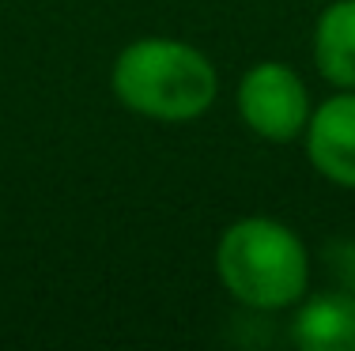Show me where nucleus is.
<instances>
[{
	"instance_id": "nucleus-3",
	"label": "nucleus",
	"mask_w": 355,
	"mask_h": 351,
	"mask_svg": "<svg viewBox=\"0 0 355 351\" xmlns=\"http://www.w3.org/2000/svg\"><path fill=\"white\" fill-rule=\"evenodd\" d=\"M310 91L302 76L284 61H257L239 80V117L253 136L268 144H291L306 132Z\"/></svg>"
},
{
	"instance_id": "nucleus-5",
	"label": "nucleus",
	"mask_w": 355,
	"mask_h": 351,
	"mask_svg": "<svg viewBox=\"0 0 355 351\" xmlns=\"http://www.w3.org/2000/svg\"><path fill=\"white\" fill-rule=\"evenodd\" d=\"M291 340L302 351H355V295L352 291H318L295 303Z\"/></svg>"
},
{
	"instance_id": "nucleus-4",
	"label": "nucleus",
	"mask_w": 355,
	"mask_h": 351,
	"mask_svg": "<svg viewBox=\"0 0 355 351\" xmlns=\"http://www.w3.org/2000/svg\"><path fill=\"white\" fill-rule=\"evenodd\" d=\"M302 144L321 178L355 193V87L336 91L310 110Z\"/></svg>"
},
{
	"instance_id": "nucleus-1",
	"label": "nucleus",
	"mask_w": 355,
	"mask_h": 351,
	"mask_svg": "<svg viewBox=\"0 0 355 351\" xmlns=\"http://www.w3.org/2000/svg\"><path fill=\"white\" fill-rule=\"evenodd\" d=\"M110 87L129 114L159 125H189L212 110L219 72L189 42L148 35L117 53Z\"/></svg>"
},
{
	"instance_id": "nucleus-2",
	"label": "nucleus",
	"mask_w": 355,
	"mask_h": 351,
	"mask_svg": "<svg viewBox=\"0 0 355 351\" xmlns=\"http://www.w3.org/2000/svg\"><path fill=\"white\" fill-rule=\"evenodd\" d=\"M216 276L223 291L257 314L295 310L310 287V253L302 238L272 215L234 219L216 242Z\"/></svg>"
},
{
	"instance_id": "nucleus-7",
	"label": "nucleus",
	"mask_w": 355,
	"mask_h": 351,
	"mask_svg": "<svg viewBox=\"0 0 355 351\" xmlns=\"http://www.w3.org/2000/svg\"><path fill=\"white\" fill-rule=\"evenodd\" d=\"M321 264H325L333 287L355 295V238H329L321 246Z\"/></svg>"
},
{
	"instance_id": "nucleus-6",
	"label": "nucleus",
	"mask_w": 355,
	"mask_h": 351,
	"mask_svg": "<svg viewBox=\"0 0 355 351\" xmlns=\"http://www.w3.org/2000/svg\"><path fill=\"white\" fill-rule=\"evenodd\" d=\"M314 69L336 91L355 87V0H333L314 23Z\"/></svg>"
}]
</instances>
